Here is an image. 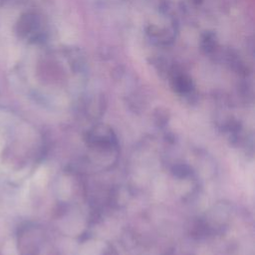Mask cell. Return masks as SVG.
Listing matches in <instances>:
<instances>
[{
    "label": "cell",
    "mask_w": 255,
    "mask_h": 255,
    "mask_svg": "<svg viewBox=\"0 0 255 255\" xmlns=\"http://www.w3.org/2000/svg\"><path fill=\"white\" fill-rule=\"evenodd\" d=\"M104 255H117V253H116V251H115L112 247H109V248L105 251Z\"/></svg>",
    "instance_id": "obj_1"
}]
</instances>
